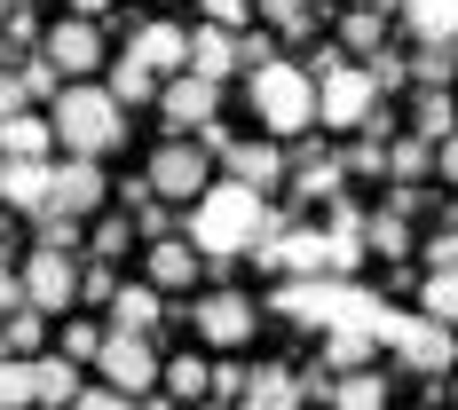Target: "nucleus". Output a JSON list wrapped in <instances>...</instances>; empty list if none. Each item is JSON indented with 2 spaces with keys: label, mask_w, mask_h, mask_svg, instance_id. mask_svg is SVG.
<instances>
[{
  "label": "nucleus",
  "mask_w": 458,
  "mask_h": 410,
  "mask_svg": "<svg viewBox=\"0 0 458 410\" xmlns=\"http://www.w3.org/2000/svg\"><path fill=\"white\" fill-rule=\"evenodd\" d=\"M364 71H371V88H379V103H387L395 88H411V55H395V47H379Z\"/></svg>",
  "instance_id": "obj_39"
},
{
  "label": "nucleus",
  "mask_w": 458,
  "mask_h": 410,
  "mask_svg": "<svg viewBox=\"0 0 458 410\" xmlns=\"http://www.w3.org/2000/svg\"><path fill=\"white\" fill-rule=\"evenodd\" d=\"M427 276H458V222H443L427 237Z\"/></svg>",
  "instance_id": "obj_43"
},
{
  "label": "nucleus",
  "mask_w": 458,
  "mask_h": 410,
  "mask_svg": "<svg viewBox=\"0 0 458 410\" xmlns=\"http://www.w3.org/2000/svg\"><path fill=\"white\" fill-rule=\"evenodd\" d=\"M340 166H348V174H387V135H356L340 150Z\"/></svg>",
  "instance_id": "obj_40"
},
{
  "label": "nucleus",
  "mask_w": 458,
  "mask_h": 410,
  "mask_svg": "<svg viewBox=\"0 0 458 410\" xmlns=\"http://www.w3.org/2000/svg\"><path fill=\"white\" fill-rule=\"evenodd\" d=\"M253 323H261V300L253 292H206V300H190V331L206 339V347H245L253 339Z\"/></svg>",
  "instance_id": "obj_8"
},
{
  "label": "nucleus",
  "mask_w": 458,
  "mask_h": 410,
  "mask_svg": "<svg viewBox=\"0 0 458 410\" xmlns=\"http://www.w3.org/2000/svg\"><path fill=\"white\" fill-rule=\"evenodd\" d=\"M72 16H80V24H103V16H111V0H72Z\"/></svg>",
  "instance_id": "obj_55"
},
{
  "label": "nucleus",
  "mask_w": 458,
  "mask_h": 410,
  "mask_svg": "<svg viewBox=\"0 0 458 410\" xmlns=\"http://www.w3.org/2000/svg\"><path fill=\"white\" fill-rule=\"evenodd\" d=\"M142 205H158V189L142 182V174H127V182H119V213H142Z\"/></svg>",
  "instance_id": "obj_50"
},
{
  "label": "nucleus",
  "mask_w": 458,
  "mask_h": 410,
  "mask_svg": "<svg viewBox=\"0 0 458 410\" xmlns=\"http://www.w3.org/2000/svg\"><path fill=\"white\" fill-rule=\"evenodd\" d=\"M419 316L443 323V331L458 339V276H427V284H419Z\"/></svg>",
  "instance_id": "obj_33"
},
{
  "label": "nucleus",
  "mask_w": 458,
  "mask_h": 410,
  "mask_svg": "<svg viewBox=\"0 0 458 410\" xmlns=\"http://www.w3.org/2000/svg\"><path fill=\"white\" fill-rule=\"evenodd\" d=\"M387 213H395V222H419V213H427V189L395 182V189H387Z\"/></svg>",
  "instance_id": "obj_49"
},
{
  "label": "nucleus",
  "mask_w": 458,
  "mask_h": 410,
  "mask_svg": "<svg viewBox=\"0 0 458 410\" xmlns=\"http://www.w3.org/2000/svg\"><path fill=\"white\" fill-rule=\"evenodd\" d=\"M72 410H135V403H127V395H111V387H88Z\"/></svg>",
  "instance_id": "obj_53"
},
{
  "label": "nucleus",
  "mask_w": 458,
  "mask_h": 410,
  "mask_svg": "<svg viewBox=\"0 0 458 410\" xmlns=\"http://www.w3.org/2000/svg\"><path fill=\"white\" fill-rule=\"evenodd\" d=\"M245 95H253V119H261V135H269V142H293V135L317 127V79H309L293 55L245 71Z\"/></svg>",
  "instance_id": "obj_3"
},
{
  "label": "nucleus",
  "mask_w": 458,
  "mask_h": 410,
  "mask_svg": "<svg viewBox=\"0 0 458 410\" xmlns=\"http://www.w3.org/2000/svg\"><path fill=\"white\" fill-rule=\"evenodd\" d=\"M332 410H387V371H348V379H332Z\"/></svg>",
  "instance_id": "obj_30"
},
{
  "label": "nucleus",
  "mask_w": 458,
  "mask_h": 410,
  "mask_svg": "<svg viewBox=\"0 0 458 410\" xmlns=\"http://www.w3.org/2000/svg\"><path fill=\"white\" fill-rule=\"evenodd\" d=\"M261 222H269V197H253L245 182L214 174V189L190 205L182 237H190V253H198V261H237V253H253Z\"/></svg>",
  "instance_id": "obj_1"
},
{
  "label": "nucleus",
  "mask_w": 458,
  "mask_h": 410,
  "mask_svg": "<svg viewBox=\"0 0 458 410\" xmlns=\"http://www.w3.org/2000/svg\"><path fill=\"white\" fill-rule=\"evenodd\" d=\"M324 364L340 371H379V339H364V331H324Z\"/></svg>",
  "instance_id": "obj_28"
},
{
  "label": "nucleus",
  "mask_w": 458,
  "mask_h": 410,
  "mask_svg": "<svg viewBox=\"0 0 458 410\" xmlns=\"http://www.w3.org/2000/svg\"><path fill=\"white\" fill-rule=\"evenodd\" d=\"M24 111H32V95H24V79H16V63H0V127L24 119Z\"/></svg>",
  "instance_id": "obj_45"
},
{
  "label": "nucleus",
  "mask_w": 458,
  "mask_h": 410,
  "mask_svg": "<svg viewBox=\"0 0 458 410\" xmlns=\"http://www.w3.org/2000/svg\"><path fill=\"white\" fill-rule=\"evenodd\" d=\"M411 127H419L427 150H435V142H451V135H458V95H451V88H419V95H411Z\"/></svg>",
  "instance_id": "obj_25"
},
{
  "label": "nucleus",
  "mask_w": 458,
  "mask_h": 410,
  "mask_svg": "<svg viewBox=\"0 0 458 410\" xmlns=\"http://www.w3.org/2000/svg\"><path fill=\"white\" fill-rule=\"evenodd\" d=\"M24 308H40V316H72L80 308V253H40L32 245V261H24Z\"/></svg>",
  "instance_id": "obj_7"
},
{
  "label": "nucleus",
  "mask_w": 458,
  "mask_h": 410,
  "mask_svg": "<svg viewBox=\"0 0 458 410\" xmlns=\"http://www.w3.org/2000/svg\"><path fill=\"white\" fill-rule=\"evenodd\" d=\"M348 8H387V16H395V0H348Z\"/></svg>",
  "instance_id": "obj_58"
},
{
  "label": "nucleus",
  "mask_w": 458,
  "mask_h": 410,
  "mask_svg": "<svg viewBox=\"0 0 458 410\" xmlns=\"http://www.w3.org/2000/svg\"><path fill=\"white\" fill-rule=\"evenodd\" d=\"M387 356H395V364H411L419 379H451L458 339L443 331V323H427V316H403V323H395V339H387Z\"/></svg>",
  "instance_id": "obj_11"
},
{
  "label": "nucleus",
  "mask_w": 458,
  "mask_h": 410,
  "mask_svg": "<svg viewBox=\"0 0 458 410\" xmlns=\"http://www.w3.org/2000/svg\"><path fill=\"white\" fill-rule=\"evenodd\" d=\"M95 371H103V387H111V395L142 403V395H158V371H166V356H158L150 339H127V331H103V356H95Z\"/></svg>",
  "instance_id": "obj_4"
},
{
  "label": "nucleus",
  "mask_w": 458,
  "mask_h": 410,
  "mask_svg": "<svg viewBox=\"0 0 458 410\" xmlns=\"http://www.w3.org/2000/svg\"><path fill=\"white\" fill-rule=\"evenodd\" d=\"M237 410H301V379H293L284 364H253V371H245Z\"/></svg>",
  "instance_id": "obj_20"
},
{
  "label": "nucleus",
  "mask_w": 458,
  "mask_h": 410,
  "mask_svg": "<svg viewBox=\"0 0 458 410\" xmlns=\"http://www.w3.org/2000/svg\"><path fill=\"white\" fill-rule=\"evenodd\" d=\"M0 410H32V364L0 356Z\"/></svg>",
  "instance_id": "obj_38"
},
{
  "label": "nucleus",
  "mask_w": 458,
  "mask_h": 410,
  "mask_svg": "<svg viewBox=\"0 0 458 410\" xmlns=\"http://www.w3.org/2000/svg\"><path fill=\"white\" fill-rule=\"evenodd\" d=\"M284 174H293V205H332L340 182H348L340 150H317V142H301V150L284 158Z\"/></svg>",
  "instance_id": "obj_13"
},
{
  "label": "nucleus",
  "mask_w": 458,
  "mask_h": 410,
  "mask_svg": "<svg viewBox=\"0 0 458 410\" xmlns=\"http://www.w3.org/2000/svg\"><path fill=\"white\" fill-rule=\"evenodd\" d=\"M435 174L458 189V135H451V142H435Z\"/></svg>",
  "instance_id": "obj_54"
},
{
  "label": "nucleus",
  "mask_w": 458,
  "mask_h": 410,
  "mask_svg": "<svg viewBox=\"0 0 458 410\" xmlns=\"http://www.w3.org/2000/svg\"><path fill=\"white\" fill-rule=\"evenodd\" d=\"M158 119H166V142H190L198 127H214L222 119V88H206V79H166L158 88Z\"/></svg>",
  "instance_id": "obj_12"
},
{
  "label": "nucleus",
  "mask_w": 458,
  "mask_h": 410,
  "mask_svg": "<svg viewBox=\"0 0 458 410\" xmlns=\"http://www.w3.org/2000/svg\"><path fill=\"white\" fill-rule=\"evenodd\" d=\"M40 55L64 71V88H72V79H95V71L111 63V40H103V24L64 16V24H47V32H40Z\"/></svg>",
  "instance_id": "obj_9"
},
{
  "label": "nucleus",
  "mask_w": 458,
  "mask_h": 410,
  "mask_svg": "<svg viewBox=\"0 0 458 410\" xmlns=\"http://www.w3.org/2000/svg\"><path fill=\"white\" fill-rule=\"evenodd\" d=\"M451 55H458V40H451Z\"/></svg>",
  "instance_id": "obj_61"
},
{
  "label": "nucleus",
  "mask_w": 458,
  "mask_h": 410,
  "mask_svg": "<svg viewBox=\"0 0 458 410\" xmlns=\"http://www.w3.org/2000/svg\"><path fill=\"white\" fill-rule=\"evenodd\" d=\"M411 245H419V237H411V222H395L387 205H379V213H364V253H379V261H403Z\"/></svg>",
  "instance_id": "obj_29"
},
{
  "label": "nucleus",
  "mask_w": 458,
  "mask_h": 410,
  "mask_svg": "<svg viewBox=\"0 0 458 410\" xmlns=\"http://www.w3.org/2000/svg\"><path fill=\"white\" fill-rule=\"evenodd\" d=\"M198 276H206V261L190 253V237H158L150 245V276H142L150 292H190Z\"/></svg>",
  "instance_id": "obj_18"
},
{
  "label": "nucleus",
  "mask_w": 458,
  "mask_h": 410,
  "mask_svg": "<svg viewBox=\"0 0 458 410\" xmlns=\"http://www.w3.org/2000/svg\"><path fill=\"white\" fill-rule=\"evenodd\" d=\"M427 174H435V150H427L419 135H411V142H387V182H411V189H419Z\"/></svg>",
  "instance_id": "obj_34"
},
{
  "label": "nucleus",
  "mask_w": 458,
  "mask_h": 410,
  "mask_svg": "<svg viewBox=\"0 0 458 410\" xmlns=\"http://www.w3.org/2000/svg\"><path fill=\"white\" fill-rule=\"evenodd\" d=\"M301 379V403H332V371H293Z\"/></svg>",
  "instance_id": "obj_52"
},
{
  "label": "nucleus",
  "mask_w": 458,
  "mask_h": 410,
  "mask_svg": "<svg viewBox=\"0 0 458 410\" xmlns=\"http://www.w3.org/2000/svg\"><path fill=\"white\" fill-rule=\"evenodd\" d=\"M47 127L64 142V158H111L127 142V111L95 88V79H72V88L47 103Z\"/></svg>",
  "instance_id": "obj_2"
},
{
  "label": "nucleus",
  "mask_w": 458,
  "mask_h": 410,
  "mask_svg": "<svg viewBox=\"0 0 458 410\" xmlns=\"http://www.w3.org/2000/svg\"><path fill=\"white\" fill-rule=\"evenodd\" d=\"M111 292H119V269L111 261H80V300L88 308H111Z\"/></svg>",
  "instance_id": "obj_41"
},
{
  "label": "nucleus",
  "mask_w": 458,
  "mask_h": 410,
  "mask_svg": "<svg viewBox=\"0 0 458 410\" xmlns=\"http://www.w3.org/2000/svg\"><path fill=\"white\" fill-rule=\"evenodd\" d=\"M158 387H166V395L190 410V403H206V387H214V364H206V356H166Z\"/></svg>",
  "instance_id": "obj_27"
},
{
  "label": "nucleus",
  "mask_w": 458,
  "mask_h": 410,
  "mask_svg": "<svg viewBox=\"0 0 458 410\" xmlns=\"http://www.w3.org/2000/svg\"><path fill=\"white\" fill-rule=\"evenodd\" d=\"M47 166H55V158H40V166L0 158V205H16V213H47Z\"/></svg>",
  "instance_id": "obj_22"
},
{
  "label": "nucleus",
  "mask_w": 458,
  "mask_h": 410,
  "mask_svg": "<svg viewBox=\"0 0 458 410\" xmlns=\"http://www.w3.org/2000/svg\"><path fill=\"white\" fill-rule=\"evenodd\" d=\"M379 47H387V8H348V16H340V55L371 63Z\"/></svg>",
  "instance_id": "obj_26"
},
{
  "label": "nucleus",
  "mask_w": 458,
  "mask_h": 410,
  "mask_svg": "<svg viewBox=\"0 0 458 410\" xmlns=\"http://www.w3.org/2000/svg\"><path fill=\"white\" fill-rule=\"evenodd\" d=\"M0 158H24V166L55 158V127H47V111H24V119H8V127H0Z\"/></svg>",
  "instance_id": "obj_24"
},
{
  "label": "nucleus",
  "mask_w": 458,
  "mask_h": 410,
  "mask_svg": "<svg viewBox=\"0 0 458 410\" xmlns=\"http://www.w3.org/2000/svg\"><path fill=\"white\" fill-rule=\"evenodd\" d=\"M324 32V8L309 0V8H293V16H276V40H317Z\"/></svg>",
  "instance_id": "obj_44"
},
{
  "label": "nucleus",
  "mask_w": 458,
  "mask_h": 410,
  "mask_svg": "<svg viewBox=\"0 0 458 410\" xmlns=\"http://www.w3.org/2000/svg\"><path fill=\"white\" fill-rule=\"evenodd\" d=\"M103 197H111L103 158H55V166H47V205H55V213L88 222V213H103Z\"/></svg>",
  "instance_id": "obj_10"
},
{
  "label": "nucleus",
  "mask_w": 458,
  "mask_h": 410,
  "mask_svg": "<svg viewBox=\"0 0 458 410\" xmlns=\"http://www.w3.org/2000/svg\"><path fill=\"white\" fill-rule=\"evenodd\" d=\"M190 410H237V403H190Z\"/></svg>",
  "instance_id": "obj_59"
},
{
  "label": "nucleus",
  "mask_w": 458,
  "mask_h": 410,
  "mask_svg": "<svg viewBox=\"0 0 458 410\" xmlns=\"http://www.w3.org/2000/svg\"><path fill=\"white\" fill-rule=\"evenodd\" d=\"M40 331H47V316L40 308H16V316H0V356H40Z\"/></svg>",
  "instance_id": "obj_31"
},
{
  "label": "nucleus",
  "mask_w": 458,
  "mask_h": 410,
  "mask_svg": "<svg viewBox=\"0 0 458 410\" xmlns=\"http://www.w3.org/2000/svg\"><path fill=\"white\" fill-rule=\"evenodd\" d=\"M222 166H229V182H245L253 197H269V189L284 182V142H269V135L261 142H229Z\"/></svg>",
  "instance_id": "obj_17"
},
{
  "label": "nucleus",
  "mask_w": 458,
  "mask_h": 410,
  "mask_svg": "<svg viewBox=\"0 0 458 410\" xmlns=\"http://www.w3.org/2000/svg\"><path fill=\"white\" fill-rule=\"evenodd\" d=\"M16 308H24V276L0 261V316H16Z\"/></svg>",
  "instance_id": "obj_51"
},
{
  "label": "nucleus",
  "mask_w": 458,
  "mask_h": 410,
  "mask_svg": "<svg viewBox=\"0 0 458 410\" xmlns=\"http://www.w3.org/2000/svg\"><path fill=\"white\" fill-rule=\"evenodd\" d=\"M32 245H40V253H80V245H88V229L72 222V213H55V205H47V213H32Z\"/></svg>",
  "instance_id": "obj_32"
},
{
  "label": "nucleus",
  "mask_w": 458,
  "mask_h": 410,
  "mask_svg": "<svg viewBox=\"0 0 458 410\" xmlns=\"http://www.w3.org/2000/svg\"><path fill=\"white\" fill-rule=\"evenodd\" d=\"M158 88H166V79H158V71H150V63H135V55H127V47H119V55H111V63H103V95H111V103H119V111H127V103H158Z\"/></svg>",
  "instance_id": "obj_21"
},
{
  "label": "nucleus",
  "mask_w": 458,
  "mask_h": 410,
  "mask_svg": "<svg viewBox=\"0 0 458 410\" xmlns=\"http://www.w3.org/2000/svg\"><path fill=\"white\" fill-rule=\"evenodd\" d=\"M411 79H419V88H451V79H458V55H451V47H435V40H419Z\"/></svg>",
  "instance_id": "obj_35"
},
{
  "label": "nucleus",
  "mask_w": 458,
  "mask_h": 410,
  "mask_svg": "<svg viewBox=\"0 0 458 410\" xmlns=\"http://www.w3.org/2000/svg\"><path fill=\"white\" fill-rule=\"evenodd\" d=\"M395 16L411 40H435V47L458 40V0H395Z\"/></svg>",
  "instance_id": "obj_23"
},
{
  "label": "nucleus",
  "mask_w": 458,
  "mask_h": 410,
  "mask_svg": "<svg viewBox=\"0 0 458 410\" xmlns=\"http://www.w3.org/2000/svg\"><path fill=\"white\" fill-rule=\"evenodd\" d=\"M142 182L158 189V205L174 197V205H198L206 189H214V158L198 150V142H158V158L142 166Z\"/></svg>",
  "instance_id": "obj_6"
},
{
  "label": "nucleus",
  "mask_w": 458,
  "mask_h": 410,
  "mask_svg": "<svg viewBox=\"0 0 458 410\" xmlns=\"http://www.w3.org/2000/svg\"><path fill=\"white\" fill-rule=\"evenodd\" d=\"M88 245H95V261H119V253L135 245V222H127V213H103V222L88 229Z\"/></svg>",
  "instance_id": "obj_37"
},
{
  "label": "nucleus",
  "mask_w": 458,
  "mask_h": 410,
  "mask_svg": "<svg viewBox=\"0 0 458 410\" xmlns=\"http://www.w3.org/2000/svg\"><path fill=\"white\" fill-rule=\"evenodd\" d=\"M237 47H245V71H261V63H276L284 47H276V32H237Z\"/></svg>",
  "instance_id": "obj_48"
},
{
  "label": "nucleus",
  "mask_w": 458,
  "mask_h": 410,
  "mask_svg": "<svg viewBox=\"0 0 458 410\" xmlns=\"http://www.w3.org/2000/svg\"><path fill=\"white\" fill-rule=\"evenodd\" d=\"M135 410H182V403H174V395H142Z\"/></svg>",
  "instance_id": "obj_57"
},
{
  "label": "nucleus",
  "mask_w": 458,
  "mask_h": 410,
  "mask_svg": "<svg viewBox=\"0 0 458 410\" xmlns=\"http://www.w3.org/2000/svg\"><path fill=\"white\" fill-rule=\"evenodd\" d=\"M371 111H379V88H371L364 63H340L332 79H317V127H332V135H364Z\"/></svg>",
  "instance_id": "obj_5"
},
{
  "label": "nucleus",
  "mask_w": 458,
  "mask_h": 410,
  "mask_svg": "<svg viewBox=\"0 0 458 410\" xmlns=\"http://www.w3.org/2000/svg\"><path fill=\"white\" fill-rule=\"evenodd\" d=\"M64 364H95L103 356V323H64V347H55Z\"/></svg>",
  "instance_id": "obj_42"
},
{
  "label": "nucleus",
  "mask_w": 458,
  "mask_h": 410,
  "mask_svg": "<svg viewBox=\"0 0 458 410\" xmlns=\"http://www.w3.org/2000/svg\"><path fill=\"white\" fill-rule=\"evenodd\" d=\"M229 71H245V47H237V32H222V24H198V32H190V79L222 88Z\"/></svg>",
  "instance_id": "obj_16"
},
{
  "label": "nucleus",
  "mask_w": 458,
  "mask_h": 410,
  "mask_svg": "<svg viewBox=\"0 0 458 410\" xmlns=\"http://www.w3.org/2000/svg\"><path fill=\"white\" fill-rule=\"evenodd\" d=\"M88 395L80 387V364H64V356H32V410H72Z\"/></svg>",
  "instance_id": "obj_19"
},
{
  "label": "nucleus",
  "mask_w": 458,
  "mask_h": 410,
  "mask_svg": "<svg viewBox=\"0 0 458 410\" xmlns=\"http://www.w3.org/2000/svg\"><path fill=\"white\" fill-rule=\"evenodd\" d=\"M166 316V292H150V284H127L119 276V292H111V308H103V331H127V339H150Z\"/></svg>",
  "instance_id": "obj_15"
},
{
  "label": "nucleus",
  "mask_w": 458,
  "mask_h": 410,
  "mask_svg": "<svg viewBox=\"0 0 458 410\" xmlns=\"http://www.w3.org/2000/svg\"><path fill=\"white\" fill-rule=\"evenodd\" d=\"M245 371H253V364H214V387H206V403H237V395H245Z\"/></svg>",
  "instance_id": "obj_47"
},
{
  "label": "nucleus",
  "mask_w": 458,
  "mask_h": 410,
  "mask_svg": "<svg viewBox=\"0 0 458 410\" xmlns=\"http://www.w3.org/2000/svg\"><path fill=\"white\" fill-rule=\"evenodd\" d=\"M127 55L150 63L158 79H182L190 71V32L182 24H135V32H127Z\"/></svg>",
  "instance_id": "obj_14"
},
{
  "label": "nucleus",
  "mask_w": 458,
  "mask_h": 410,
  "mask_svg": "<svg viewBox=\"0 0 458 410\" xmlns=\"http://www.w3.org/2000/svg\"><path fill=\"white\" fill-rule=\"evenodd\" d=\"M206 8V24H222V32H245L253 24V0H198Z\"/></svg>",
  "instance_id": "obj_46"
},
{
  "label": "nucleus",
  "mask_w": 458,
  "mask_h": 410,
  "mask_svg": "<svg viewBox=\"0 0 458 410\" xmlns=\"http://www.w3.org/2000/svg\"><path fill=\"white\" fill-rule=\"evenodd\" d=\"M253 8H261V16L276 24V16H293V8H309V0H253Z\"/></svg>",
  "instance_id": "obj_56"
},
{
  "label": "nucleus",
  "mask_w": 458,
  "mask_h": 410,
  "mask_svg": "<svg viewBox=\"0 0 458 410\" xmlns=\"http://www.w3.org/2000/svg\"><path fill=\"white\" fill-rule=\"evenodd\" d=\"M8 8H16V0H0V24H8Z\"/></svg>",
  "instance_id": "obj_60"
},
{
  "label": "nucleus",
  "mask_w": 458,
  "mask_h": 410,
  "mask_svg": "<svg viewBox=\"0 0 458 410\" xmlns=\"http://www.w3.org/2000/svg\"><path fill=\"white\" fill-rule=\"evenodd\" d=\"M16 79H24V95H32V103H55V95H64V71H55V63H47L40 47H32V55H24V63H16Z\"/></svg>",
  "instance_id": "obj_36"
}]
</instances>
